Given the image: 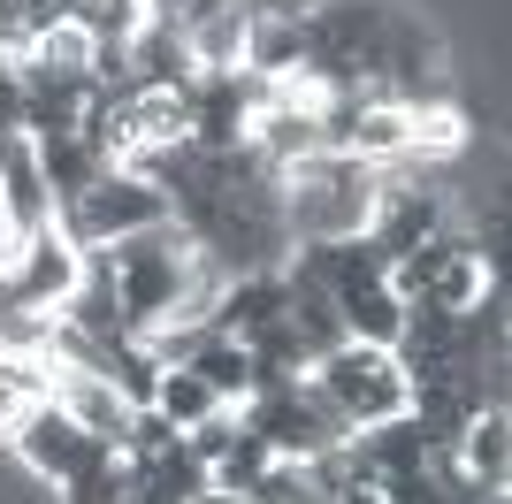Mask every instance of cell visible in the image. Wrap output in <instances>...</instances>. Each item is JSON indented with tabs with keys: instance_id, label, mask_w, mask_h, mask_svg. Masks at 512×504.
Here are the masks:
<instances>
[{
	"instance_id": "obj_1",
	"label": "cell",
	"mask_w": 512,
	"mask_h": 504,
	"mask_svg": "<svg viewBox=\"0 0 512 504\" xmlns=\"http://www.w3.org/2000/svg\"><path fill=\"white\" fill-rule=\"evenodd\" d=\"M383 207V176L352 153H314V161L283 168V237L291 245H344V237L375 230Z\"/></svg>"
},
{
	"instance_id": "obj_2",
	"label": "cell",
	"mask_w": 512,
	"mask_h": 504,
	"mask_svg": "<svg viewBox=\"0 0 512 504\" xmlns=\"http://www.w3.org/2000/svg\"><path fill=\"white\" fill-rule=\"evenodd\" d=\"M306 382L344 413L352 436H360V428H383V420H398L413 405V382H406V367H398V352H383V344H352V336H344L337 352H321L314 367H306Z\"/></svg>"
},
{
	"instance_id": "obj_3",
	"label": "cell",
	"mask_w": 512,
	"mask_h": 504,
	"mask_svg": "<svg viewBox=\"0 0 512 504\" xmlns=\"http://www.w3.org/2000/svg\"><path fill=\"white\" fill-rule=\"evenodd\" d=\"M245 413V428H253L276 459H321V451H337V443H352V428H344V413L329 398H321L314 382H283V390H253V398L237 405Z\"/></svg>"
},
{
	"instance_id": "obj_4",
	"label": "cell",
	"mask_w": 512,
	"mask_h": 504,
	"mask_svg": "<svg viewBox=\"0 0 512 504\" xmlns=\"http://www.w3.org/2000/svg\"><path fill=\"white\" fill-rule=\"evenodd\" d=\"M54 222H62L69 245H115V237L161 230V222H169V191H153L146 176H130V168H100L92 191H77Z\"/></svg>"
},
{
	"instance_id": "obj_5",
	"label": "cell",
	"mask_w": 512,
	"mask_h": 504,
	"mask_svg": "<svg viewBox=\"0 0 512 504\" xmlns=\"http://www.w3.org/2000/svg\"><path fill=\"white\" fill-rule=\"evenodd\" d=\"M8 451H16V466L31 474V482H46V489H62L77 466L100 451V436H85L77 420L62 413L54 398H39V405H23V420L8 428Z\"/></svg>"
},
{
	"instance_id": "obj_6",
	"label": "cell",
	"mask_w": 512,
	"mask_h": 504,
	"mask_svg": "<svg viewBox=\"0 0 512 504\" xmlns=\"http://www.w3.org/2000/svg\"><path fill=\"white\" fill-rule=\"evenodd\" d=\"M77 275H85V245H69L62 222L39 237H23L16 260H8V291L16 306H39V314H62V298L77 291Z\"/></svg>"
},
{
	"instance_id": "obj_7",
	"label": "cell",
	"mask_w": 512,
	"mask_h": 504,
	"mask_svg": "<svg viewBox=\"0 0 512 504\" xmlns=\"http://www.w3.org/2000/svg\"><path fill=\"white\" fill-rule=\"evenodd\" d=\"M0 207H8V237L54 230V191H46L39 146H31L23 130H8V138H0Z\"/></svg>"
},
{
	"instance_id": "obj_8",
	"label": "cell",
	"mask_w": 512,
	"mask_h": 504,
	"mask_svg": "<svg viewBox=\"0 0 512 504\" xmlns=\"http://www.w3.org/2000/svg\"><path fill=\"white\" fill-rule=\"evenodd\" d=\"M54 367V405H62L85 436H100V443H123V428H130V413L138 405L115 390L107 375H92V367H62V359H46Z\"/></svg>"
},
{
	"instance_id": "obj_9",
	"label": "cell",
	"mask_w": 512,
	"mask_h": 504,
	"mask_svg": "<svg viewBox=\"0 0 512 504\" xmlns=\"http://www.w3.org/2000/svg\"><path fill=\"white\" fill-rule=\"evenodd\" d=\"M459 474H467L482 497H505L512 489V413L505 405H482V413L459 428Z\"/></svg>"
},
{
	"instance_id": "obj_10",
	"label": "cell",
	"mask_w": 512,
	"mask_h": 504,
	"mask_svg": "<svg viewBox=\"0 0 512 504\" xmlns=\"http://www.w3.org/2000/svg\"><path fill=\"white\" fill-rule=\"evenodd\" d=\"M245 39H253V0L184 16V54H192L199 77H214V69H245Z\"/></svg>"
},
{
	"instance_id": "obj_11",
	"label": "cell",
	"mask_w": 512,
	"mask_h": 504,
	"mask_svg": "<svg viewBox=\"0 0 512 504\" xmlns=\"http://www.w3.org/2000/svg\"><path fill=\"white\" fill-rule=\"evenodd\" d=\"M268 321H283V268L230 275V283H222V298H214V329L245 344V336L268 329Z\"/></svg>"
},
{
	"instance_id": "obj_12",
	"label": "cell",
	"mask_w": 512,
	"mask_h": 504,
	"mask_svg": "<svg viewBox=\"0 0 512 504\" xmlns=\"http://www.w3.org/2000/svg\"><path fill=\"white\" fill-rule=\"evenodd\" d=\"M184 367H192V375L214 390V405H245V398L260 390V382H253V352H245L237 336H222V329H214L207 344H199V352L184 359Z\"/></svg>"
},
{
	"instance_id": "obj_13",
	"label": "cell",
	"mask_w": 512,
	"mask_h": 504,
	"mask_svg": "<svg viewBox=\"0 0 512 504\" xmlns=\"http://www.w3.org/2000/svg\"><path fill=\"white\" fill-rule=\"evenodd\" d=\"M245 69H253V77H299V69H306V23L299 16H260V8H253Z\"/></svg>"
},
{
	"instance_id": "obj_14",
	"label": "cell",
	"mask_w": 512,
	"mask_h": 504,
	"mask_svg": "<svg viewBox=\"0 0 512 504\" xmlns=\"http://www.w3.org/2000/svg\"><path fill=\"white\" fill-rule=\"evenodd\" d=\"M31 146H39V168H46V191H54V214L69 207V199H77V191H92V176H100V153L85 146V138H77V130H62V138H31Z\"/></svg>"
},
{
	"instance_id": "obj_15",
	"label": "cell",
	"mask_w": 512,
	"mask_h": 504,
	"mask_svg": "<svg viewBox=\"0 0 512 504\" xmlns=\"http://www.w3.org/2000/svg\"><path fill=\"white\" fill-rule=\"evenodd\" d=\"M337 314H344V336H352V344H383V352H390V344L406 336V298L390 291V283L337 298Z\"/></svg>"
},
{
	"instance_id": "obj_16",
	"label": "cell",
	"mask_w": 512,
	"mask_h": 504,
	"mask_svg": "<svg viewBox=\"0 0 512 504\" xmlns=\"http://www.w3.org/2000/svg\"><path fill=\"white\" fill-rule=\"evenodd\" d=\"M245 352H253V382H260V390H283V382H299L306 367H314V352H306V336L291 329V321L253 329V336H245Z\"/></svg>"
},
{
	"instance_id": "obj_17",
	"label": "cell",
	"mask_w": 512,
	"mask_h": 504,
	"mask_svg": "<svg viewBox=\"0 0 512 504\" xmlns=\"http://www.w3.org/2000/svg\"><path fill=\"white\" fill-rule=\"evenodd\" d=\"M130 482H138V459H123L115 443H100V451H92V459L77 466V474H69L54 497H62V504H123Z\"/></svg>"
},
{
	"instance_id": "obj_18",
	"label": "cell",
	"mask_w": 512,
	"mask_h": 504,
	"mask_svg": "<svg viewBox=\"0 0 512 504\" xmlns=\"http://www.w3.org/2000/svg\"><path fill=\"white\" fill-rule=\"evenodd\" d=\"M92 54H100V46H92L77 23H54V31H39V39H31L23 69H31V77H85V84H92Z\"/></svg>"
},
{
	"instance_id": "obj_19",
	"label": "cell",
	"mask_w": 512,
	"mask_h": 504,
	"mask_svg": "<svg viewBox=\"0 0 512 504\" xmlns=\"http://www.w3.org/2000/svg\"><path fill=\"white\" fill-rule=\"evenodd\" d=\"M69 23H77L92 46H130L153 23V0H77V16H69Z\"/></svg>"
},
{
	"instance_id": "obj_20",
	"label": "cell",
	"mask_w": 512,
	"mask_h": 504,
	"mask_svg": "<svg viewBox=\"0 0 512 504\" xmlns=\"http://www.w3.org/2000/svg\"><path fill=\"white\" fill-rule=\"evenodd\" d=\"M245 504H337V497L321 489L314 459H268V466H260V482L245 489Z\"/></svg>"
},
{
	"instance_id": "obj_21",
	"label": "cell",
	"mask_w": 512,
	"mask_h": 504,
	"mask_svg": "<svg viewBox=\"0 0 512 504\" xmlns=\"http://www.w3.org/2000/svg\"><path fill=\"white\" fill-rule=\"evenodd\" d=\"M153 413L184 436V428H199V420L214 413V390L192 375V367H161V382H153Z\"/></svg>"
},
{
	"instance_id": "obj_22",
	"label": "cell",
	"mask_w": 512,
	"mask_h": 504,
	"mask_svg": "<svg viewBox=\"0 0 512 504\" xmlns=\"http://www.w3.org/2000/svg\"><path fill=\"white\" fill-rule=\"evenodd\" d=\"M237 436H245V413H237V405H214V413L199 420V428H184V451H192L199 466H214V459H222V451H230Z\"/></svg>"
},
{
	"instance_id": "obj_23",
	"label": "cell",
	"mask_w": 512,
	"mask_h": 504,
	"mask_svg": "<svg viewBox=\"0 0 512 504\" xmlns=\"http://www.w3.org/2000/svg\"><path fill=\"white\" fill-rule=\"evenodd\" d=\"M169 443H176V428H169V420H161V413H153V405H138L115 451H123V459H153V451H169Z\"/></svg>"
},
{
	"instance_id": "obj_24",
	"label": "cell",
	"mask_w": 512,
	"mask_h": 504,
	"mask_svg": "<svg viewBox=\"0 0 512 504\" xmlns=\"http://www.w3.org/2000/svg\"><path fill=\"white\" fill-rule=\"evenodd\" d=\"M23 107H31L23 69H0V138H8V130H23Z\"/></svg>"
},
{
	"instance_id": "obj_25",
	"label": "cell",
	"mask_w": 512,
	"mask_h": 504,
	"mask_svg": "<svg viewBox=\"0 0 512 504\" xmlns=\"http://www.w3.org/2000/svg\"><path fill=\"white\" fill-rule=\"evenodd\" d=\"M77 16V0H23V23H31V39L39 31H54V23H69Z\"/></svg>"
},
{
	"instance_id": "obj_26",
	"label": "cell",
	"mask_w": 512,
	"mask_h": 504,
	"mask_svg": "<svg viewBox=\"0 0 512 504\" xmlns=\"http://www.w3.org/2000/svg\"><path fill=\"white\" fill-rule=\"evenodd\" d=\"M192 504H245V497H230V489H214V482H207V489H199Z\"/></svg>"
},
{
	"instance_id": "obj_27",
	"label": "cell",
	"mask_w": 512,
	"mask_h": 504,
	"mask_svg": "<svg viewBox=\"0 0 512 504\" xmlns=\"http://www.w3.org/2000/svg\"><path fill=\"white\" fill-rule=\"evenodd\" d=\"M153 16H192V0H153Z\"/></svg>"
},
{
	"instance_id": "obj_28",
	"label": "cell",
	"mask_w": 512,
	"mask_h": 504,
	"mask_svg": "<svg viewBox=\"0 0 512 504\" xmlns=\"http://www.w3.org/2000/svg\"><path fill=\"white\" fill-rule=\"evenodd\" d=\"M337 504H383V497H375V489H344Z\"/></svg>"
},
{
	"instance_id": "obj_29",
	"label": "cell",
	"mask_w": 512,
	"mask_h": 504,
	"mask_svg": "<svg viewBox=\"0 0 512 504\" xmlns=\"http://www.w3.org/2000/svg\"><path fill=\"white\" fill-rule=\"evenodd\" d=\"M451 504H505V497H482V489H459Z\"/></svg>"
},
{
	"instance_id": "obj_30",
	"label": "cell",
	"mask_w": 512,
	"mask_h": 504,
	"mask_svg": "<svg viewBox=\"0 0 512 504\" xmlns=\"http://www.w3.org/2000/svg\"><path fill=\"white\" fill-rule=\"evenodd\" d=\"M199 8H237V0H192V16H199Z\"/></svg>"
}]
</instances>
